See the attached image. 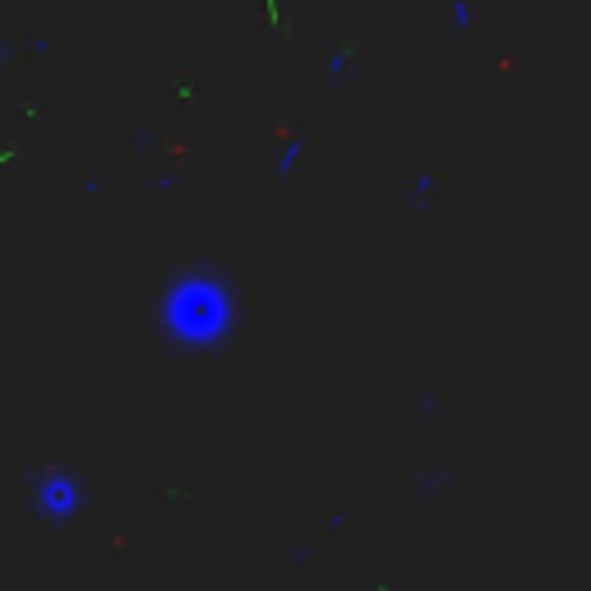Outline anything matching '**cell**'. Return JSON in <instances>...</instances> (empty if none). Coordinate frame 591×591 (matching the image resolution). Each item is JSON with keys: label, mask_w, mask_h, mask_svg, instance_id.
Returning <instances> with one entry per match:
<instances>
[{"label": "cell", "mask_w": 591, "mask_h": 591, "mask_svg": "<svg viewBox=\"0 0 591 591\" xmlns=\"http://www.w3.org/2000/svg\"><path fill=\"white\" fill-rule=\"evenodd\" d=\"M227 291L208 278H185L181 287L167 296V314H171V328L176 338H190V342H213L222 338L227 328Z\"/></svg>", "instance_id": "6da1fadb"}, {"label": "cell", "mask_w": 591, "mask_h": 591, "mask_svg": "<svg viewBox=\"0 0 591 591\" xmlns=\"http://www.w3.org/2000/svg\"><path fill=\"white\" fill-rule=\"evenodd\" d=\"M379 591H393V587H379Z\"/></svg>", "instance_id": "7a4b0ae2"}]
</instances>
